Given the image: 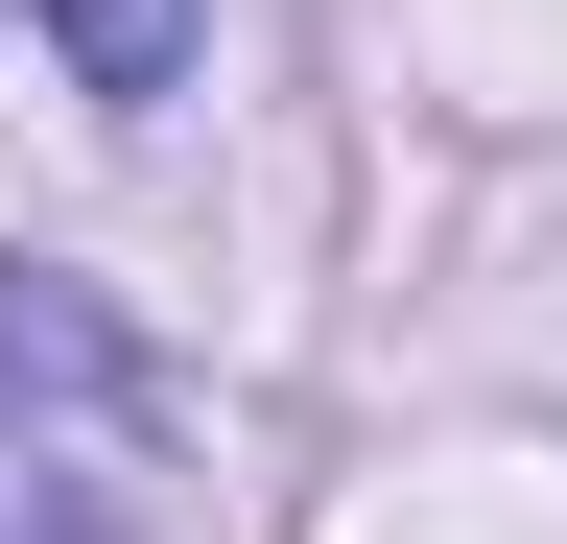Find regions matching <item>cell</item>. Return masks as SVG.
<instances>
[{
    "mask_svg": "<svg viewBox=\"0 0 567 544\" xmlns=\"http://www.w3.org/2000/svg\"><path fill=\"white\" fill-rule=\"evenodd\" d=\"M142 379L95 285H24L0 260V544H142Z\"/></svg>",
    "mask_w": 567,
    "mask_h": 544,
    "instance_id": "obj_1",
    "label": "cell"
},
{
    "mask_svg": "<svg viewBox=\"0 0 567 544\" xmlns=\"http://www.w3.org/2000/svg\"><path fill=\"white\" fill-rule=\"evenodd\" d=\"M48 24H71L95 95H166V72H189V0H48Z\"/></svg>",
    "mask_w": 567,
    "mask_h": 544,
    "instance_id": "obj_2",
    "label": "cell"
}]
</instances>
